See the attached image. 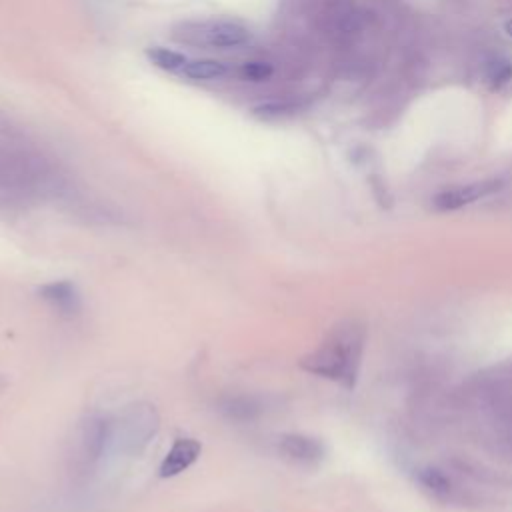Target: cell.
I'll return each instance as SVG.
<instances>
[{
	"mask_svg": "<svg viewBox=\"0 0 512 512\" xmlns=\"http://www.w3.org/2000/svg\"><path fill=\"white\" fill-rule=\"evenodd\" d=\"M108 442H112V422L100 414L82 416L66 446V466L76 478H84L102 458Z\"/></svg>",
	"mask_w": 512,
	"mask_h": 512,
	"instance_id": "2",
	"label": "cell"
},
{
	"mask_svg": "<svg viewBox=\"0 0 512 512\" xmlns=\"http://www.w3.org/2000/svg\"><path fill=\"white\" fill-rule=\"evenodd\" d=\"M40 294L52 308H56L62 314H76L80 310V294L76 286L68 280L44 284L40 288Z\"/></svg>",
	"mask_w": 512,
	"mask_h": 512,
	"instance_id": "9",
	"label": "cell"
},
{
	"mask_svg": "<svg viewBox=\"0 0 512 512\" xmlns=\"http://www.w3.org/2000/svg\"><path fill=\"white\" fill-rule=\"evenodd\" d=\"M292 112V106L286 102H266L252 108V116L258 120H278Z\"/></svg>",
	"mask_w": 512,
	"mask_h": 512,
	"instance_id": "15",
	"label": "cell"
},
{
	"mask_svg": "<svg viewBox=\"0 0 512 512\" xmlns=\"http://www.w3.org/2000/svg\"><path fill=\"white\" fill-rule=\"evenodd\" d=\"M160 416L148 402H136L122 410L112 424V442L126 454H140L158 434Z\"/></svg>",
	"mask_w": 512,
	"mask_h": 512,
	"instance_id": "3",
	"label": "cell"
},
{
	"mask_svg": "<svg viewBox=\"0 0 512 512\" xmlns=\"http://www.w3.org/2000/svg\"><path fill=\"white\" fill-rule=\"evenodd\" d=\"M202 444L194 438H176L166 456L160 462V476L162 478H172L178 476L180 472L188 470L200 456Z\"/></svg>",
	"mask_w": 512,
	"mask_h": 512,
	"instance_id": "6",
	"label": "cell"
},
{
	"mask_svg": "<svg viewBox=\"0 0 512 512\" xmlns=\"http://www.w3.org/2000/svg\"><path fill=\"white\" fill-rule=\"evenodd\" d=\"M362 352L364 328L354 320H346L334 326L322 344L304 356L300 364L312 374L352 388L358 378Z\"/></svg>",
	"mask_w": 512,
	"mask_h": 512,
	"instance_id": "1",
	"label": "cell"
},
{
	"mask_svg": "<svg viewBox=\"0 0 512 512\" xmlns=\"http://www.w3.org/2000/svg\"><path fill=\"white\" fill-rule=\"evenodd\" d=\"M502 186L500 180H480V182H470V184H462V186H454L448 190H442L436 198H434V206L442 212L446 210H458L462 206L474 204L476 200H482L490 194H494L498 188Z\"/></svg>",
	"mask_w": 512,
	"mask_h": 512,
	"instance_id": "5",
	"label": "cell"
},
{
	"mask_svg": "<svg viewBox=\"0 0 512 512\" xmlns=\"http://www.w3.org/2000/svg\"><path fill=\"white\" fill-rule=\"evenodd\" d=\"M418 482L424 490H428L432 496L436 498H448L450 492H452V482L450 478L438 470V468H422L418 472Z\"/></svg>",
	"mask_w": 512,
	"mask_h": 512,
	"instance_id": "13",
	"label": "cell"
},
{
	"mask_svg": "<svg viewBox=\"0 0 512 512\" xmlns=\"http://www.w3.org/2000/svg\"><path fill=\"white\" fill-rule=\"evenodd\" d=\"M506 32H508V36H512V20L506 22Z\"/></svg>",
	"mask_w": 512,
	"mask_h": 512,
	"instance_id": "17",
	"label": "cell"
},
{
	"mask_svg": "<svg viewBox=\"0 0 512 512\" xmlns=\"http://www.w3.org/2000/svg\"><path fill=\"white\" fill-rule=\"evenodd\" d=\"M144 54L156 68L166 72H180L188 62V58L182 52H176L164 46H148Z\"/></svg>",
	"mask_w": 512,
	"mask_h": 512,
	"instance_id": "12",
	"label": "cell"
},
{
	"mask_svg": "<svg viewBox=\"0 0 512 512\" xmlns=\"http://www.w3.org/2000/svg\"><path fill=\"white\" fill-rule=\"evenodd\" d=\"M228 72L226 64L220 60H188L186 66L180 70V74L184 78L190 80H214V78H222Z\"/></svg>",
	"mask_w": 512,
	"mask_h": 512,
	"instance_id": "11",
	"label": "cell"
},
{
	"mask_svg": "<svg viewBox=\"0 0 512 512\" xmlns=\"http://www.w3.org/2000/svg\"><path fill=\"white\" fill-rule=\"evenodd\" d=\"M512 82V64L510 62H496L488 70V84L492 90H502Z\"/></svg>",
	"mask_w": 512,
	"mask_h": 512,
	"instance_id": "16",
	"label": "cell"
},
{
	"mask_svg": "<svg viewBox=\"0 0 512 512\" xmlns=\"http://www.w3.org/2000/svg\"><path fill=\"white\" fill-rule=\"evenodd\" d=\"M200 28L202 32H196L200 36V42L214 48H234L250 40V30L238 22L222 20V22L202 24Z\"/></svg>",
	"mask_w": 512,
	"mask_h": 512,
	"instance_id": "7",
	"label": "cell"
},
{
	"mask_svg": "<svg viewBox=\"0 0 512 512\" xmlns=\"http://www.w3.org/2000/svg\"><path fill=\"white\" fill-rule=\"evenodd\" d=\"M278 450L284 458L298 464H316L324 458V444L304 434H284L278 442Z\"/></svg>",
	"mask_w": 512,
	"mask_h": 512,
	"instance_id": "8",
	"label": "cell"
},
{
	"mask_svg": "<svg viewBox=\"0 0 512 512\" xmlns=\"http://www.w3.org/2000/svg\"><path fill=\"white\" fill-rule=\"evenodd\" d=\"M220 410L232 418V420H254L260 412H262V404L258 402L256 396H246V394H240V396H226L222 402H220Z\"/></svg>",
	"mask_w": 512,
	"mask_h": 512,
	"instance_id": "10",
	"label": "cell"
},
{
	"mask_svg": "<svg viewBox=\"0 0 512 512\" xmlns=\"http://www.w3.org/2000/svg\"><path fill=\"white\" fill-rule=\"evenodd\" d=\"M46 170L26 158L2 152L0 154V190H36L46 182Z\"/></svg>",
	"mask_w": 512,
	"mask_h": 512,
	"instance_id": "4",
	"label": "cell"
},
{
	"mask_svg": "<svg viewBox=\"0 0 512 512\" xmlns=\"http://www.w3.org/2000/svg\"><path fill=\"white\" fill-rule=\"evenodd\" d=\"M274 74V66L264 60H248L240 66V76L250 82H264Z\"/></svg>",
	"mask_w": 512,
	"mask_h": 512,
	"instance_id": "14",
	"label": "cell"
}]
</instances>
